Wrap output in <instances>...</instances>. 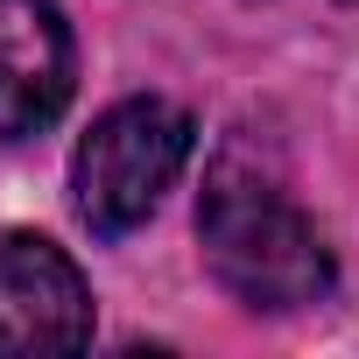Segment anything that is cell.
<instances>
[{
    "instance_id": "cell-1",
    "label": "cell",
    "mask_w": 359,
    "mask_h": 359,
    "mask_svg": "<svg viewBox=\"0 0 359 359\" xmlns=\"http://www.w3.org/2000/svg\"><path fill=\"white\" fill-rule=\"evenodd\" d=\"M198 240H205V268L219 275V289L240 296L247 310H303L331 289V247L317 240L303 205L282 191V176L240 141L219 148L205 176Z\"/></svg>"
},
{
    "instance_id": "cell-2",
    "label": "cell",
    "mask_w": 359,
    "mask_h": 359,
    "mask_svg": "<svg viewBox=\"0 0 359 359\" xmlns=\"http://www.w3.org/2000/svg\"><path fill=\"white\" fill-rule=\"evenodd\" d=\"M191 113L169 106V99H120L92 120V134L71 155V205L99 240L134 233L162 191L176 184V169L191 162Z\"/></svg>"
},
{
    "instance_id": "cell-3",
    "label": "cell",
    "mask_w": 359,
    "mask_h": 359,
    "mask_svg": "<svg viewBox=\"0 0 359 359\" xmlns=\"http://www.w3.org/2000/svg\"><path fill=\"white\" fill-rule=\"evenodd\" d=\"M92 345V289L78 261L43 233L0 240V359Z\"/></svg>"
},
{
    "instance_id": "cell-4",
    "label": "cell",
    "mask_w": 359,
    "mask_h": 359,
    "mask_svg": "<svg viewBox=\"0 0 359 359\" xmlns=\"http://www.w3.org/2000/svg\"><path fill=\"white\" fill-rule=\"evenodd\" d=\"M78 85L71 29L57 0H0V141L43 134Z\"/></svg>"
}]
</instances>
